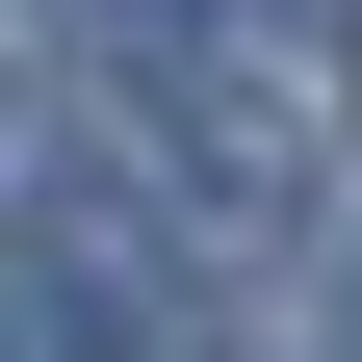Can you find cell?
Instances as JSON below:
<instances>
[{
	"label": "cell",
	"instance_id": "cell-4",
	"mask_svg": "<svg viewBox=\"0 0 362 362\" xmlns=\"http://www.w3.org/2000/svg\"><path fill=\"white\" fill-rule=\"evenodd\" d=\"M337 104H362V26H337Z\"/></svg>",
	"mask_w": 362,
	"mask_h": 362
},
{
	"label": "cell",
	"instance_id": "cell-1",
	"mask_svg": "<svg viewBox=\"0 0 362 362\" xmlns=\"http://www.w3.org/2000/svg\"><path fill=\"white\" fill-rule=\"evenodd\" d=\"M52 26H78L104 78H181V52H207V0H52Z\"/></svg>",
	"mask_w": 362,
	"mask_h": 362
},
{
	"label": "cell",
	"instance_id": "cell-3",
	"mask_svg": "<svg viewBox=\"0 0 362 362\" xmlns=\"http://www.w3.org/2000/svg\"><path fill=\"white\" fill-rule=\"evenodd\" d=\"M337 362H362V259H337Z\"/></svg>",
	"mask_w": 362,
	"mask_h": 362
},
{
	"label": "cell",
	"instance_id": "cell-2",
	"mask_svg": "<svg viewBox=\"0 0 362 362\" xmlns=\"http://www.w3.org/2000/svg\"><path fill=\"white\" fill-rule=\"evenodd\" d=\"M0 362H78V310H52V285H0Z\"/></svg>",
	"mask_w": 362,
	"mask_h": 362
}]
</instances>
